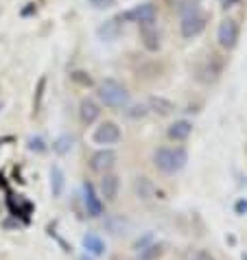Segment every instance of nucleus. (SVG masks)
Instances as JSON below:
<instances>
[{
	"label": "nucleus",
	"mask_w": 247,
	"mask_h": 260,
	"mask_svg": "<svg viewBox=\"0 0 247 260\" xmlns=\"http://www.w3.org/2000/svg\"><path fill=\"white\" fill-rule=\"evenodd\" d=\"M221 72H223V59L219 55H206L203 59L197 63V68H195V79H197L199 83H214L217 79L221 77Z\"/></svg>",
	"instance_id": "nucleus-4"
},
{
	"label": "nucleus",
	"mask_w": 247,
	"mask_h": 260,
	"mask_svg": "<svg viewBox=\"0 0 247 260\" xmlns=\"http://www.w3.org/2000/svg\"><path fill=\"white\" fill-rule=\"evenodd\" d=\"M134 190L138 194V199H151L153 197V192H156V186L149 182V177H136V182H134Z\"/></svg>",
	"instance_id": "nucleus-16"
},
{
	"label": "nucleus",
	"mask_w": 247,
	"mask_h": 260,
	"mask_svg": "<svg viewBox=\"0 0 247 260\" xmlns=\"http://www.w3.org/2000/svg\"><path fill=\"white\" fill-rule=\"evenodd\" d=\"M116 0H90V5L94 9H107V7H112Z\"/></svg>",
	"instance_id": "nucleus-25"
},
{
	"label": "nucleus",
	"mask_w": 247,
	"mask_h": 260,
	"mask_svg": "<svg viewBox=\"0 0 247 260\" xmlns=\"http://www.w3.org/2000/svg\"><path fill=\"white\" fill-rule=\"evenodd\" d=\"M162 245L160 243H149L147 247H142V249H138L136 251V258L134 260H158L160 256H162Z\"/></svg>",
	"instance_id": "nucleus-18"
},
{
	"label": "nucleus",
	"mask_w": 247,
	"mask_h": 260,
	"mask_svg": "<svg viewBox=\"0 0 247 260\" xmlns=\"http://www.w3.org/2000/svg\"><path fill=\"white\" fill-rule=\"evenodd\" d=\"M116 160H118V155H116L114 149H99L90 157V169L94 173H99V175H105V173H112Z\"/></svg>",
	"instance_id": "nucleus-7"
},
{
	"label": "nucleus",
	"mask_w": 247,
	"mask_h": 260,
	"mask_svg": "<svg viewBox=\"0 0 247 260\" xmlns=\"http://www.w3.org/2000/svg\"><path fill=\"white\" fill-rule=\"evenodd\" d=\"M125 116L127 118H132V120H140L144 116H149V110H147V105L144 103H138V105H132V107H125Z\"/></svg>",
	"instance_id": "nucleus-21"
},
{
	"label": "nucleus",
	"mask_w": 247,
	"mask_h": 260,
	"mask_svg": "<svg viewBox=\"0 0 247 260\" xmlns=\"http://www.w3.org/2000/svg\"><path fill=\"white\" fill-rule=\"evenodd\" d=\"M120 138H122L120 127L116 125L114 120H103L99 127H94V132H92V142L99 144L101 149L114 147V144L120 142Z\"/></svg>",
	"instance_id": "nucleus-5"
},
{
	"label": "nucleus",
	"mask_w": 247,
	"mask_h": 260,
	"mask_svg": "<svg viewBox=\"0 0 247 260\" xmlns=\"http://www.w3.org/2000/svg\"><path fill=\"white\" fill-rule=\"evenodd\" d=\"M184 260H217L208 249H188L184 254Z\"/></svg>",
	"instance_id": "nucleus-22"
},
{
	"label": "nucleus",
	"mask_w": 247,
	"mask_h": 260,
	"mask_svg": "<svg viewBox=\"0 0 247 260\" xmlns=\"http://www.w3.org/2000/svg\"><path fill=\"white\" fill-rule=\"evenodd\" d=\"M118 190H120V177L116 173H105L101 175V184H99V197L101 201L114 204L118 199Z\"/></svg>",
	"instance_id": "nucleus-9"
},
{
	"label": "nucleus",
	"mask_w": 247,
	"mask_h": 260,
	"mask_svg": "<svg viewBox=\"0 0 247 260\" xmlns=\"http://www.w3.org/2000/svg\"><path fill=\"white\" fill-rule=\"evenodd\" d=\"M191 134H193V122L186 120V118H179L175 122H171L169 129H166V136L175 142H184Z\"/></svg>",
	"instance_id": "nucleus-13"
},
{
	"label": "nucleus",
	"mask_w": 247,
	"mask_h": 260,
	"mask_svg": "<svg viewBox=\"0 0 247 260\" xmlns=\"http://www.w3.org/2000/svg\"><path fill=\"white\" fill-rule=\"evenodd\" d=\"M44 85H46V79L42 77L40 79V85H38V101H35V112L40 110V103H42V96H44Z\"/></svg>",
	"instance_id": "nucleus-24"
},
{
	"label": "nucleus",
	"mask_w": 247,
	"mask_h": 260,
	"mask_svg": "<svg viewBox=\"0 0 247 260\" xmlns=\"http://www.w3.org/2000/svg\"><path fill=\"white\" fill-rule=\"evenodd\" d=\"M140 40L142 46L149 50V53H156L160 50V35L156 26H140Z\"/></svg>",
	"instance_id": "nucleus-15"
},
{
	"label": "nucleus",
	"mask_w": 247,
	"mask_h": 260,
	"mask_svg": "<svg viewBox=\"0 0 247 260\" xmlns=\"http://www.w3.org/2000/svg\"><path fill=\"white\" fill-rule=\"evenodd\" d=\"M81 197H83V206H85V212H88V216H92V219L103 216V201H101L99 192L94 190V186L90 182H83Z\"/></svg>",
	"instance_id": "nucleus-8"
},
{
	"label": "nucleus",
	"mask_w": 247,
	"mask_h": 260,
	"mask_svg": "<svg viewBox=\"0 0 247 260\" xmlns=\"http://www.w3.org/2000/svg\"><path fill=\"white\" fill-rule=\"evenodd\" d=\"M236 3H241V0H221V5L225 7V9H228V7H234Z\"/></svg>",
	"instance_id": "nucleus-27"
},
{
	"label": "nucleus",
	"mask_w": 247,
	"mask_h": 260,
	"mask_svg": "<svg viewBox=\"0 0 247 260\" xmlns=\"http://www.w3.org/2000/svg\"><path fill=\"white\" fill-rule=\"evenodd\" d=\"M97 96L101 101V105L110 107V110H120V112L132 103L129 90L120 81H116V79H103L97 85Z\"/></svg>",
	"instance_id": "nucleus-1"
},
{
	"label": "nucleus",
	"mask_w": 247,
	"mask_h": 260,
	"mask_svg": "<svg viewBox=\"0 0 247 260\" xmlns=\"http://www.w3.org/2000/svg\"><path fill=\"white\" fill-rule=\"evenodd\" d=\"M28 149L31 151H38V153H42L46 147H44V142H42V138H31L28 140Z\"/></svg>",
	"instance_id": "nucleus-23"
},
{
	"label": "nucleus",
	"mask_w": 247,
	"mask_h": 260,
	"mask_svg": "<svg viewBox=\"0 0 247 260\" xmlns=\"http://www.w3.org/2000/svg\"><path fill=\"white\" fill-rule=\"evenodd\" d=\"M72 144H75V138L72 136H68V134H64V136H59L55 142H53V151L55 153H68V151L72 149Z\"/></svg>",
	"instance_id": "nucleus-20"
},
{
	"label": "nucleus",
	"mask_w": 247,
	"mask_h": 260,
	"mask_svg": "<svg viewBox=\"0 0 247 260\" xmlns=\"http://www.w3.org/2000/svg\"><path fill=\"white\" fill-rule=\"evenodd\" d=\"M101 116V105L94 99H83L79 103V118L83 125H94Z\"/></svg>",
	"instance_id": "nucleus-11"
},
{
	"label": "nucleus",
	"mask_w": 247,
	"mask_h": 260,
	"mask_svg": "<svg viewBox=\"0 0 247 260\" xmlns=\"http://www.w3.org/2000/svg\"><path fill=\"white\" fill-rule=\"evenodd\" d=\"M64 171L59 169V166H53L50 169V190H53V197H59V194L64 192Z\"/></svg>",
	"instance_id": "nucleus-19"
},
{
	"label": "nucleus",
	"mask_w": 247,
	"mask_h": 260,
	"mask_svg": "<svg viewBox=\"0 0 247 260\" xmlns=\"http://www.w3.org/2000/svg\"><path fill=\"white\" fill-rule=\"evenodd\" d=\"M120 20L125 22H136L138 26H156V20H158V9L151 3H144V5H138L134 9H129L125 16H120Z\"/></svg>",
	"instance_id": "nucleus-6"
},
{
	"label": "nucleus",
	"mask_w": 247,
	"mask_h": 260,
	"mask_svg": "<svg viewBox=\"0 0 247 260\" xmlns=\"http://www.w3.org/2000/svg\"><path fill=\"white\" fill-rule=\"evenodd\" d=\"M151 162L164 175H175L186 166L188 153L184 147H158L151 155Z\"/></svg>",
	"instance_id": "nucleus-2"
},
{
	"label": "nucleus",
	"mask_w": 247,
	"mask_h": 260,
	"mask_svg": "<svg viewBox=\"0 0 247 260\" xmlns=\"http://www.w3.org/2000/svg\"><path fill=\"white\" fill-rule=\"evenodd\" d=\"M120 28H122V24H120V18H114V20H107V22L99 28V35H101V38H103V40L112 42V40L118 38Z\"/></svg>",
	"instance_id": "nucleus-17"
},
{
	"label": "nucleus",
	"mask_w": 247,
	"mask_h": 260,
	"mask_svg": "<svg viewBox=\"0 0 247 260\" xmlns=\"http://www.w3.org/2000/svg\"><path fill=\"white\" fill-rule=\"evenodd\" d=\"M81 245H83V249H85V254H90L94 258H101V256H105V251H107V245L105 241L101 238L99 234H94V232H88L83 238H81Z\"/></svg>",
	"instance_id": "nucleus-12"
},
{
	"label": "nucleus",
	"mask_w": 247,
	"mask_h": 260,
	"mask_svg": "<svg viewBox=\"0 0 247 260\" xmlns=\"http://www.w3.org/2000/svg\"><path fill=\"white\" fill-rule=\"evenodd\" d=\"M144 105H147L149 112L158 114V116H169V114L175 112V103L169 99H164V96H149Z\"/></svg>",
	"instance_id": "nucleus-14"
},
{
	"label": "nucleus",
	"mask_w": 247,
	"mask_h": 260,
	"mask_svg": "<svg viewBox=\"0 0 247 260\" xmlns=\"http://www.w3.org/2000/svg\"><path fill=\"white\" fill-rule=\"evenodd\" d=\"M236 212H247V201H238V204H236Z\"/></svg>",
	"instance_id": "nucleus-26"
},
{
	"label": "nucleus",
	"mask_w": 247,
	"mask_h": 260,
	"mask_svg": "<svg viewBox=\"0 0 247 260\" xmlns=\"http://www.w3.org/2000/svg\"><path fill=\"white\" fill-rule=\"evenodd\" d=\"M208 16L201 11V7L197 3H188L181 9V22H179V33L184 40H193L206 28Z\"/></svg>",
	"instance_id": "nucleus-3"
},
{
	"label": "nucleus",
	"mask_w": 247,
	"mask_h": 260,
	"mask_svg": "<svg viewBox=\"0 0 247 260\" xmlns=\"http://www.w3.org/2000/svg\"><path fill=\"white\" fill-rule=\"evenodd\" d=\"M79 260H92V258H88V256H81V258H79Z\"/></svg>",
	"instance_id": "nucleus-28"
},
{
	"label": "nucleus",
	"mask_w": 247,
	"mask_h": 260,
	"mask_svg": "<svg viewBox=\"0 0 247 260\" xmlns=\"http://www.w3.org/2000/svg\"><path fill=\"white\" fill-rule=\"evenodd\" d=\"M217 42L225 50H232L238 44V24L234 20H223L219 24V28H217Z\"/></svg>",
	"instance_id": "nucleus-10"
}]
</instances>
